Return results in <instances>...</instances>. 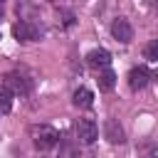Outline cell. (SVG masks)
Wrapping results in <instances>:
<instances>
[{
    "mask_svg": "<svg viewBox=\"0 0 158 158\" xmlns=\"http://www.w3.org/2000/svg\"><path fill=\"white\" fill-rule=\"evenodd\" d=\"M30 136H32V143H35L37 151H49V148H54V146L59 143L57 128H52V126H47V123H35V126L30 128Z\"/></svg>",
    "mask_w": 158,
    "mask_h": 158,
    "instance_id": "1",
    "label": "cell"
},
{
    "mask_svg": "<svg viewBox=\"0 0 158 158\" xmlns=\"http://www.w3.org/2000/svg\"><path fill=\"white\" fill-rule=\"evenodd\" d=\"M74 131H77L79 143H84V146H91V143L99 138V126H96L91 118H79L77 126H74Z\"/></svg>",
    "mask_w": 158,
    "mask_h": 158,
    "instance_id": "2",
    "label": "cell"
},
{
    "mask_svg": "<svg viewBox=\"0 0 158 158\" xmlns=\"http://www.w3.org/2000/svg\"><path fill=\"white\" fill-rule=\"evenodd\" d=\"M151 79H156V74L148 69V67H133L131 72H128V86L133 89V91H141V89H146L148 84H151Z\"/></svg>",
    "mask_w": 158,
    "mask_h": 158,
    "instance_id": "3",
    "label": "cell"
},
{
    "mask_svg": "<svg viewBox=\"0 0 158 158\" xmlns=\"http://www.w3.org/2000/svg\"><path fill=\"white\" fill-rule=\"evenodd\" d=\"M111 35H114L116 42L128 44V42L133 40V27H131V22H128L126 17H116V20L111 22Z\"/></svg>",
    "mask_w": 158,
    "mask_h": 158,
    "instance_id": "4",
    "label": "cell"
},
{
    "mask_svg": "<svg viewBox=\"0 0 158 158\" xmlns=\"http://www.w3.org/2000/svg\"><path fill=\"white\" fill-rule=\"evenodd\" d=\"M12 35H15L17 42H35L40 37V27L32 25V22H27V20H20V22H15Z\"/></svg>",
    "mask_w": 158,
    "mask_h": 158,
    "instance_id": "5",
    "label": "cell"
},
{
    "mask_svg": "<svg viewBox=\"0 0 158 158\" xmlns=\"http://www.w3.org/2000/svg\"><path fill=\"white\" fill-rule=\"evenodd\" d=\"M104 138H106L109 143H123V141H126L123 126H121L116 118H106V121H104Z\"/></svg>",
    "mask_w": 158,
    "mask_h": 158,
    "instance_id": "6",
    "label": "cell"
},
{
    "mask_svg": "<svg viewBox=\"0 0 158 158\" xmlns=\"http://www.w3.org/2000/svg\"><path fill=\"white\" fill-rule=\"evenodd\" d=\"M5 84L12 89V94H22V96H25V94H30V89H32V81H30V79H25L22 74H15V72L5 77Z\"/></svg>",
    "mask_w": 158,
    "mask_h": 158,
    "instance_id": "7",
    "label": "cell"
},
{
    "mask_svg": "<svg viewBox=\"0 0 158 158\" xmlns=\"http://www.w3.org/2000/svg\"><path fill=\"white\" fill-rule=\"evenodd\" d=\"M86 64L91 67V69H106L109 64H111V54L106 52V49H91L89 54H86Z\"/></svg>",
    "mask_w": 158,
    "mask_h": 158,
    "instance_id": "8",
    "label": "cell"
},
{
    "mask_svg": "<svg viewBox=\"0 0 158 158\" xmlns=\"http://www.w3.org/2000/svg\"><path fill=\"white\" fill-rule=\"evenodd\" d=\"M72 104H74L77 109H89V106L94 104V94H91L86 86H79V89L74 91V96H72Z\"/></svg>",
    "mask_w": 158,
    "mask_h": 158,
    "instance_id": "9",
    "label": "cell"
},
{
    "mask_svg": "<svg viewBox=\"0 0 158 158\" xmlns=\"http://www.w3.org/2000/svg\"><path fill=\"white\" fill-rule=\"evenodd\" d=\"M96 84H99V89H101V91H111V89L116 86V74H114V72L106 67V69H101V72H99Z\"/></svg>",
    "mask_w": 158,
    "mask_h": 158,
    "instance_id": "10",
    "label": "cell"
},
{
    "mask_svg": "<svg viewBox=\"0 0 158 158\" xmlns=\"http://www.w3.org/2000/svg\"><path fill=\"white\" fill-rule=\"evenodd\" d=\"M12 111V89L5 84L0 86V114H10Z\"/></svg>",
    "mask_w": 158,
    "mask_h": 158,
    "instance_id": "11",
    "label": "cell"
},
{
    "mask_svg": "<svg viewBox=\"0 0 158 158\" xmlns=\"http://www.w3.org/2000/svg\"><path fill=\"white\" fill-rule=\"evenodd\" d=\"M59 143H62V151H59V158H79V153H77V148H74V143H72V138H59Z\"/></svg>",
    "mask_w": 158,
    "mask_h": 158,
    "instance_id": "12",
    "label": "cell"
},
{
    "mask_svg": "<svg viewBox=\"0 0 158 158\" xmlns=\"http://www.w3.org/2000/svg\"><path fill=\"white\" fill-rule=\"evenodd\" d=\"M143 54H146V59H148V62H158V40L148 42V44L143 47Z\"/></svg>",
    "mask_w": 158,
    "mask_h": 158,
    "instance_id": "13",
    "label": "cell"
},
{
    "mask_svg": "<svg viewBox=\"0 0 158 158\" xmlns=\"http://www.w3.org/2000/svg\"><path fill=\"white\" fill-rule=\"evenodd\" d=\"M49 2H57V0H49Z\"/></svg>",
    "mask_w": 158,
    "mask_h": 158,
    "instance_id": "14",
    "label": "cell"
},
{
    "mask_svg": "<svg viewBox=\"0 0 158 158\" xmlns=\"http://www.w3.org/2000/svg\"><path fill=\"white\" fill-rule=\"evenodd\" d=\"M0 5H2V0H0Z\"/></svg>",
    "mask_w": 158,
    "mask_h": 158,
    "instance_id": "15",
    "label": "cell"
}]
</instances>
